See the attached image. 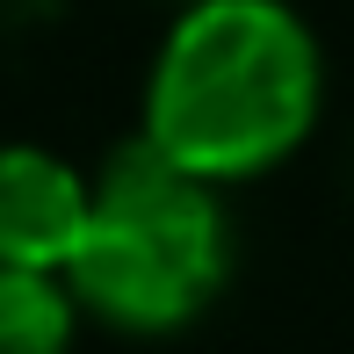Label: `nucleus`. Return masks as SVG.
I'll return each mask as SVG.
<instances>
[{"instance_id": "f03ea898", "label": "nucleus", "mask_w": 354, "mask_h": 354, "mask_svg": "<svg viewBox=\"0 0 354 354\" xmlns=\"http://www.w3.org/2000/svg\"><path fill=\"white\" fill-rule=\"evenodd\" d=\"M232 282V210L224 188L181 174L145 138L116 145L94 174V210L66 268L80 318L116 333H181Z\"/></svg>"}, {"instance_id": "20e7f679", "label": "nucleus", "mask_w": 354, "mask_h": 354, "mask_svg": "<svg viewBox=\"0 0 354 354\" xmlns=\"http://www.w3.org/2000/svg\"><path fill=\"white\" fill-rule=\"evenodd\" d=\"M80 304L58 275L0 268V354H73Z\"/></svg>"}, {"instance_id": "f257e3e1", "label": "nucleus", "mask_w": 354, "mask_h": 354, "mask_svg": "<svg viewBox=\"0 0 354 354\" xmlns=\"http://www.w3.org/2000/svg\"><path fill=\"white\" fill-rule=\"evenodd\" d=\"M326 109V51L289 0H188L145 73L138 138L210 188L275 174Z\"/></svg>"}, {"instance_id": "7ed1b4c3", "label": "nucleus", "mask_w": 354, "mask_h": 354, "mask_svg": "<svg viewBox=\"0 0 354 354\" xmlns=\"http://www.w3.org/2000/svg\"><path fill=\"white\" fill-rule=\"evenodd\" d=\"M94 210V174H80L51 145H0V268L66 282L80 232Z\"/></svg>"}]
</instances>
